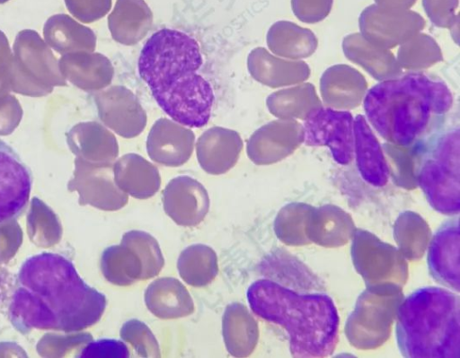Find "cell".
<instances>
[{
	"mask_svg": "<svg viewBox=\"0 0 460 358\" xmlns=\"http://www.w3.org/2000/svg\"><path fill=\"white\" fill-rule=\"evenodd\" d=\"M242 148L243 140L236 131L214 127L199 137L196 144L197 159L207 173L220 175L235 165Z\"/></svg>",
	"mask_w": 460,
	"mask_h": 358,
	"instance_id": "13",
	"label": "cell"
},
{
	"mask_svg": "<svg viewBox=\"0 0 460 358\" xmlns=\"http://www.w3.org/2000/svg\"><path fill=\"white\" fill-rule=\"evenodd\" d=\"M382 8L390 10H404L411 7L416 0H375Z\"/></svg>",
	"mask_w": 460,
	"mask_h": 358,
	"instance_id": "27",
	"label": "cell"
},
{
	"mask_svg": "<svg viewBox=\"0 0 460 358\" xmlns=\"http://www.w3.org/2000/svg\"><path fill=\"white\" fill-rule=\"evenodd\" d=\"M97 104L102 120L119 135L133 138L145 129L146 113L127 87H110L98 96Z\"/></svg>",
	"mask_w": 460,
	"mask_h": 358,
	"instance_id": "9",
	"label": "cell"
},
{
	"mask_svg": "<svg viewBox=\"0 0 460 358\" xmlns=\"http://www.w3.org/2000/svg\"><path fill=\"white\" fill-rule=\"evenodd\" d=\"M177 268L185 283L203 287L210 284L218 273L217 257L210 247L193 244L181 252Z\"/></svg>",
	"mask_w": 460,
	"mask_h": 358,
	"instance_id": "20",
	"label": "cell"
},
{
	"mask_svg": "<svg viewBox=\"0 0 460 358\" xmlns=\"http://www.w3.org/2000/svg\"><path fill=\"white\" fill-rule=\"evenodd\" d=\"M145 303L151 313L162 319H179L194 311L189 291L173 277L153 281L145 291Z\"/></svg>",
	"mask_w": 460,
	"mask_h": 358,
	"instance_id": "15",
	"label": "cell"
},
{
	"mask_svg": "<svg viewBox=\"0 0 460 358\" xmlns=\"http://www.w3.org/2000/svg\"><path fill=\"white\" fill-rule=\"evenodd\" d=\"M32 181L29 166L14 148L0 139V226L18 219L26 210Z\"/></svg>",
	"mask_w": 460,
	"mask_h": 358,
	"instance_id": "8",
	"label": "cell"
},
{
	"mask_svg": "<svg viewBox=\"0 0 460 358\" xmlns=\"http://www.w3.org/2000/svg\"><path fill=\"white\" fill-rule=\"evenodd\" d=\"M81 358H128L127 345L115 339H100L86 344L78 355Z\"/></svg>",
	"mask_w": 460,
	"mask_h": 358,
	"instance_id": "23",
	"label": "cell"
},
{
	"mask_svg": "<svg viewBox=\"0 0 460 358\" xmlns=\"http://www.w3.org/2000/svg\"><path fill=\"white\" fill-rule=\"evenodd\" d=\"M122 241L132 246L144 266V280L157 275L164 265V256L157 240L143 231H129L123 234Z\"/></svg>",
	"mask_w": 460,
	"mask_h": 358,
	"instance_id": "21",
	"label": "cell"
},
{
	"mask_svg": "<svg viewBox=\"0 0 460 358\" xmlns=\"http://www.w3.org/2000/svg\"><path fill=\"white\" fill-rule=\"evenodd\" d=\"M195 135L183 125L166 118L157 119L146 138V151L152 161L159 164L178 167L192 154Z\"/></svg>",
	"mask_w": 460,
	"mask_h": 358,
	"instance_id": "11",
	"label": "cell"
},
{
	"mask_svg": "<svg viewBox=\"0 0 460 358\" xmlns=\"http://www.w3.org/2000/svg\"><path fill=\"white\" fill-rule=\"evenodd\" d=\"M353 125L358 170L365 181L383 187L388 180L389 169L380 144L361 115L357 116Z\"/></svg>",
	"mask_w": 460,
	"mask_h": 358,
	"instance_id": "17",
	"label": "cell"
},
{
	"mask_svg": "<svg viewBox=\"0 0 460 358\" xmlns=\"http://www.w3.org/2000/svg\"><path fill=\"white\" fill-rule=\"evenodd\" d=\"M422 4L430 20L445 24L454 17L458 0H422Z\"/></svg>",
	"mask_w": 460,
	"mask_h": 358,
	"instance_id": "26",
	"label": "cell"
},
{
	"mask_svg": "<svg viewBox=\"0 0 460 358\" xmlns=\"http://www.w3.org/2000/svg\"><path fill=\"white\" fill-rule=\"evenodd\" d=\"M440 141L422 162L418 182L433 209L456 214L460 209L458 130Z\"/></svg>",
	"mask_w": 460,
	"mask_h": 358,
	"instance_id": "6",
	"label": "cell"
},
{
	"mask_svg": "<svg viewBox=\"0 0 460 358\" xmlns=\"http://www.w3.org/2000/svg\"><path fill=\"white\" fill-rule=\"evenodd\" d=\"M222 333L228 353L234 357H244L253 350L258 332L256 323L246 307L233 302L225 310Z\"/></svg>",
	"mask_w": 460,
	"mask_h": 358,
	"instance_id": "18",
	"label": "cell"
},
{
	"mask_svg": "<svg viewBox=\"0 0 460 358\" xmlns=\"http://www.w3.org/2000/svg\"><path fill=\"white\" fill-rule=\"evenodd\" d=\"M294 13L304 22H316L331 11L332 0H291Z\"/></svg>",
	"mask_w": 460,
	"mask_h": 358,
	"instance_id": "25",
	"label": "cell"
},
{
	"mask_svg": "<svg viewBox=\"0 0 460 358\" xmlns=\"http://www.w3.org/2000/svg\"><path fill=\"white\" fill-rule=\"evenodd\" d=\"M153 22V13L144 0H117L108 17L113 39L131 46L146 37Z\"/></svg>",
	"mask_w": 460,
	"mask_h": 358,
	"instance_id": "16",
	"label": "cell"
},
{
	"mask_svg": "<svg viewBox=\"0 0 460 358\" xmlns=\"http://www.w3.org/2000/svg\"><path fill=\"white\" fill-rule=\"evenodd\" d=\"M120 337L129 343L141 357H160L159 344L150 328L138 319L125 322L119 332Z\"/></svg>",
	"mask_w": 460,
	"mask_h": 358,
	"instance_id": "22",
	"label": "cell"
},
{
	"mask_svg": "<svg viewBox=\"0 0 460 358\" xmlns=\"http://www.w3.org/2000/svg\"><path fill=\"white\" fill-rule=\"evenodd\" d=\"M202 62L192 37L166 28L147 39L138 58L139 75L159 107L186 127H202L210 118L214 93L199 74Z\"/></svg>",
	"mask_w": 460,
	"mask_h": 358,
	"instance_id": "2",
	"label": "cell"
},
{
	"mask_svg": "<svg viewBox=\"0 0 460 358\" xmlns=\"http://www.w3.org/2000/svg\"><path fill=\"white\" fill-rule=\"evenodd\" d=\"M113 174L117 186L137 199L149 198L160 188L158 169L137 153H127L116 161Z\"/></svg>",
	"mask_w": 460,
	"mask_h": 358,
	"instance_id": "14",
	"label": "cell"
},
{
	"mask_svg": "<svg viewBox=\"0 0 460 358\" xmlns=\"http://www.w3.org/2000/svg\"><path fill=\"white\" fill-rule=\"evenodd\" d=\"M106 303L105 295L84 281L69 258L42 251L20 266L8 319L22 334L33 329L74 333L97 323Z\"/></svg>",
	"mask_w": 460,
	"mask_h": 358,
	"instance_id": "1",
	"label": "cell"
},
{
	"mask_svg": "<svg viewBox=\"0 0 460 358\" xmlns=\"http://www.w3.org/2000/svg\"><path fill=\"white\" fill-rule=\"evenodd\" d=\"M395 336L404 357L459 358V296L436 286L414 291L398 308Z\"/></svg>",
	"mask_w": 460,
	"mask_h": 358,
	"instance_id": "5",
	"label": "cell"
},
{
	"mask_svg": "<svg viewBox=\"0 0 460 358\" xmlns=\"http://www.w3.org/2000/svg\"><path fill=\"white\" fill-rule=\"evenodd\" d=\"M65 1L71 13L85 22L101 19L110 11L111 6V0Z\"/></svg>",
	"mask_w": 460,
	"mask_h": 358,
	"instance_id": "24",
	"label": "cell"
},
{
	"mask_svg": "<svg viewBox=\"0 0 460 358\" xmlns=\"http://www.w3.org/2000/svg\"><path fill=\"white\" fill-rule=\"evenodd\" d=\"M102 270L106 279L119 286L144 280V266L137 251L125 241L107 248L102 257Z\"/></svg>",
	"mask_w": 460,
	"mask_h": 358,
	"instance_id": "19",
	"label": "cell"
},
{
	"mask_svg": "<svg viewBox=\"0 0 460 358\" xmlns=\"http://www.w3.org/2000/svg\"><path fill=\"white\" fill-rule=\"evenodd\" d=\"M252 310L288 333L295 357H325L338 341L339 315L323 293H303L269 279L252 283L247 291Z\"/></svg>",
	"mask_w": 460,
	"mask_h": 358,
	"instance_id": "3",
	"label": "cell"
},
{
	"mask_svg": "<svg viewBox=\"0 0 460 358\" xmlns=\"http://www.w3.org/2000/svg\"><path fill=\"white\" fill-rule=\"evenodd\" d=\"M459 224L458 219L447 221L430 241L428 266L431 276L442 285L459 292Z\"/></svg>",
	"mask_w": 460,
	"mask_h": 358,
	"instance_id": "12",
	"label": "cell"
},
{
	"mask_svg": "<svg viewBox=\"0 0 460 358\" xmlns=\"http://www.w3.org/2000/svg\"><path fill=\"white\" fill-rule=\"evenodd\" d=\"M7 0H0V3H4L6 2Z\"/></svg>",
	"mask_w": 460,
	"mask_h": 358,
	"instance_id": "28",
	"label": "cell"
},
{
	"mask_svg": "<svg viewBox=\"0 0 460 358\" xmlns=\"http://www.w3.org/2000/svg\"><path fill=\"white\" fill-rule=\"evenodd\" d=\"M353 123L348 111L314 108L305 118V143L311 146H327L335 162L348 164L353 156Z\"/></svg>",
	"mask_w": 460,
	"mask_h": 358,
	"instance_id": "7",
	"label": "cell"
},
{
	"mask_svg": "<svg viewBox=\"0 0 460 358\" xmlns=\"http://www.w3.org/2000/svg\"><path fill=\"white\" fill-rule=\"evenodd\" d=\"M451 103V93L443 83L410 74L375 85L364 108L383 138L406 145L421 135L433 115L447 111Z\"/></svg>",
	"mask_w": 460,
	"mask_h": 358,
	"instance_id": "4",
	"label": "cell"
},
{
	"mask_svg": "<svg viewBox=\"0 0 460 358\" xmlns=\"http://www.w3.org/2000/svg\"><path fill=\"white\" fill-rule=\"evenodd\" d=\"M166 214L181 226H196L209 209V197L204 186L190 176L171 179L163 191Z\"/></svg>",
	"mask_w": 460,
	"mask_h": 358,
	"instance_id": "10",
	"label": "cell"
}]
</instances>
